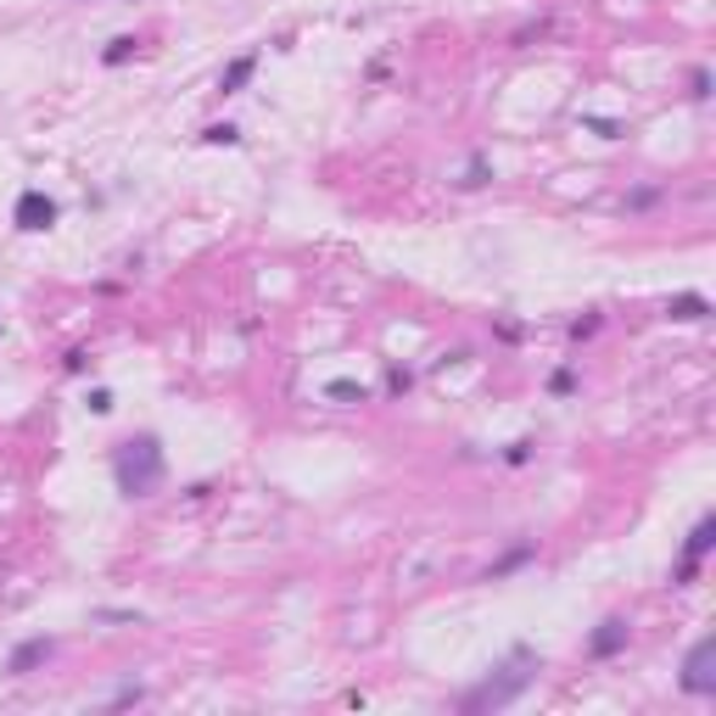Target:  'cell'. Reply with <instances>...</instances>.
<instances>
[{"mask_svg":"<svg viewBox=\"0 0 716 716\" xmlns=\"http://www.w3.org/2000/svg\"><path fill=\"white\" fill-rule=\"evenodd\" d=\"M163 443L157 437H129L113 448V482L124 498H152L157 482H163Z\"/></svg>","mask_w":716,"mask_h":716,"instance_id":"1","label":"cell"},{"mask_svg":"<svg viewBox=\"0 0 716 716\" xmlns=\"http://www.w3.org/2000/svg\"><path fill=\"white\" fill-rule=\"evenodd\" d=\"M532 672H538V655H532L527 644H520V649L498 666V672H493L488 683H476V689L465 694V711H470V716H476V711H504L515 694H527Z\"/></svg>","mask_w":716,"mask_h":716,"instance_id":"2","label":"cell"},{"mask_svg":"<svg viewBox=\"0 0 716 716\" xmlns=\"http://www.w3.org/2000/svg\"><path fill=\"white\" fill-rule=\"evenodd\" d=\"M683 694H716V638H700L683 655Z\"/></svg>","mask_w":716,"mask_h":716,"instance_id":"3","label":"cell"},{"mask_svg":"<svg viewBox=\"0 0 716 716\" xmlns=\"http://www.w3.org/2000/svg\"><path fill=\"white\" fill-rule=\"evenodd\" d=\"M711 543H716V515H705V520H700V527L689 532V543H683V565H678V577H672L678 588L700 577V565H705V554H711Z\"/></svg>","mask_w":716,"mask_h":716,"instance_id":"4","label":"cell"},{"mask_svg":"<svg viewBox=\"0 0 716 716\" xmlns=\"http://www.w3.org/2000/svg\"><path fill=\"white\" fill-rule=\"evenodd\" d=\"M12 224H17V230H28V235L51 230V224H57V202L45 197V190H23L17 208H12Z\"/></svg>","mask_w":716,"mask_h":716,"instance_id":"5","label":"cell"},{"mask_svg":"<svg viewBox=\"0 0 716 716\" xmlns=\"http://www.w3.org/2000/svg\"><path fill=\"white\" fill-rule=\"evenodd\" d=\"M622 649H627V622H622V615H610V622H599V633L588 638V655L610 660V655H622Z\"/></svg>","mask_w":716,"mask_h":716,"instance_id":"6","label":"cell"},{"mask_svg":"<svg viewBox=\"0 0 716 716\" xmlns=\"http://www.w3.org/2000/svg\"><path fill=\"white\" fill-rule=\"evenodd\" d=\"M45 655H51V638H28V644H17V649H12L7 672H12V678H23V672H34V666H39Z\"/></svg>","mask_w":716,"mask_h":716,"instance_id":"7","label":"cell"},{"mask_svg":"<svg viewBox=\"0 0 716 716\" xmlns=\"http://www.w3.org/2000/svg\"><path fill=\"white\" fill-rule=\"evenodd\" d=\"M253 73H258V51H247V57H235V62H230V68L219 73V90H224V95H235V90H247V79H253Z\"/></svg>","mask_w":716,"mask_h":716,"instance_id":"8","label":"cell"},{"mask_svg":"<svg viewBox=\"0 0 716 716\" xmlns=\"http://www.w3.org/2000/svg\"><path fill=\"white\" fill-rule=\"evenodd\" d=\"M666 314H672V319H705V314H711V303H705L700 292H683V297L666 303Z\"/></svg>","mask_w":716,"mask_h":716,"instance_id":"9","label":"cell"},{"mask_svg":"<svg viewBox=\"0 0 716 716\" xmlns=\"http://www.w3.org/2000/svg\"><path fill=\"white\" fill-rule=\"evenodd\" d=\"M325 398H337V403H364L369 392L359 387V380H330V387H325Z\"/></svg>","mask_w":716,"mask_h":716,"instance_id":"10","label":"cell"},{"mask_svg":"<svg viewBox=\"0 0 716 716\" xmlns=\"http://www.w3.org/2000/svg\"><path fill=\"white\" fill-rule=\"evenodd\" d=\"M527 560H532V543H520V549H509V554H504V560H498V565L488 571V583H493V577H504V571H515V565H527Z\"/></svg>","mask_w":716,"mask_h":716,"instance_id":"11","label":"cell"},{"mask_svg":"<svg viewBox=\"0 0 716 716\" xmlns=\"http://www.w3.org/2000/svg\"><path fill=\"white\" fill-rule=\"evenodd\" d=\"M202 140H208V146H235L242 129H235V124H213V129H202Z\"/></svg>","mask_w":716,"mask_h":716,"instance_id":"12","label":"cell"},{"mask_svg":"<svg viewBox=\"0 0 716 716\" xmlns=\"http://www.w3.org/2000/svg\"><path fill=\"white\" fill-rule=\"evenodd\" d=\"M129 57H134V39H113L107 45V68H124Z\"/></svg>","mask_w":716,"mask_h":716,"instance_id":"13","label":"cell"},{"mask_svg":"<svg viewBox=\"0 0 716 716\" xmlns=\"http://www.w3.org/2000/svg\"><path fill=\"white\" fill-rule=\"evenodd\" d=\"M571 387H577V375H571V369H554V375H549V392H560V398H565Z\"/></svg>","mask_w":716,"mask_h":716,"instance_id":"14","label":"cell"},{"mask_svg":"<svg viewBox=\"0 0 716 716\" xmlns=\"http://www.w3.org/2000/svg\"><path fill=\"white\" fill-rule=\"evenodd\" d=\"M459 185H465V190H476V185H488V163H482V157H476V163H470V174H465Z\"/></svg>","mask_w":716,"mask_h":716,"instance_id":"15","label":"cell"},{"mask_svg":"<svg viewBox=\"0 0 716 716\" xmlns=\"http://www.w3.org/2000/svg\"><path fill=\"white\" fill-rule=\"evenodd\" d=\"M689 84H694V90H689L694 102H705V95H711V73H705V68H694V79H689Z\"/></svg>","mask_w":716,"mask_h":716,"instance_id":"16","label":"cell"},{"mask_svg":"<svg viewBox=\"0 0 716 716\" xmlns=\"http://www.w3.org/2000/svg\"><path fill=\"white\" fill-rule=\"evenodd\" d=\"M90 409H95V414H113V392L95 387V392H90Z\"/></svg>","mask_w":716,"mask_h":716,"instance_id":"17","label":"cell"},{"mask_svg":"<svg viewBox=\"0 0 716 716\" xmlns=\"http://www.w3.org/2000/svg\"><path fill=\"white\" fill-rule=\"evenodd\" d=\"M594 330H599V319L588 314V319H577V325H571V342H583V337H594Z\"/></svg>","mask_w":716,"mask_h":716,"instance_id":"18","label":"cell"}]
</instances>
